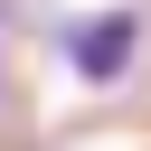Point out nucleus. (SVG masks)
Listing matches in <instances>:
<instances>
[{
	"label": "nucleus",
	"mask_w": 151,
	"mask_h": 151,
	"mask_svg": "<svg viewBox=\"0 0 151 151\" xmlns=\"http://www.w3.org/2000/svg\"><path fill=\"white\" fill-rule=\"evenodd\" d=\"M132 47H142V9H132V0H113V9H94V19L66 28L76 85H123V76H132Z\"/></svg>",
	"instance_id": "nucleus-1"
}]
</instances>
